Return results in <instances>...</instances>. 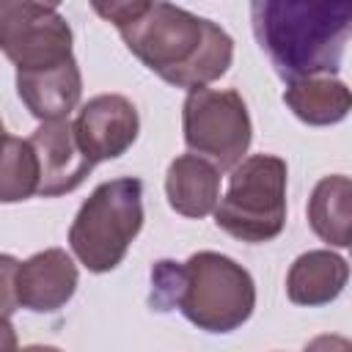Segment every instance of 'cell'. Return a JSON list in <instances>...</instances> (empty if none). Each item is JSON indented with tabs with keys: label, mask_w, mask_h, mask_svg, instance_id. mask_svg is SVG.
<instances>
[{
	"label": "cell",
	"mask_w": 352,
	"mask_h": 352,
	"mask_svg": "<svg viewBox=\"0 0 352 352\" xmlns=\"http://www.w3.org/2000/svg\"><path fill=\"white\" fill-rule=\"evenodd\" d=\"M124 38L126 50L160 80L176 88H206L234 60V38L212 19H204L165 0L91 3Z\"/></svg>",
	"instance_id": "6da1fadb"
},
{
	"label": "cell",
	"mask_w": 352,
	"mask_h": 352,
	"mask_svg": "<svg viewBox=\"0 0 352 352\" xmlns=\"http://www.w3.org/2000/svg\"><path fill=\"white\" fill-rule=\"evenodd\" d=\"M250 22L286 82L336 77L352 38V0H253Z\"/></svg>",
	"instance_id": "7a4b0ae2"
},
{
	"label": "cell",
	"mask_w": 352,
	"mask_h": 352,
	"mask_svg": "<svg viewBox=\"0 0 352 352\" xmlns=\"http://www.w3.org/2000/svg\"><path fill=\"white\" fill-rule=\"evenodd\" d=\"M151 305L179 308L204 333H231L253 316L256 283L231 256L198 250L182 264L162 258L151 267Z\"/></svg>",
	"instance_id": "3957f363"
},
{
	"label": "cell",
	"mask_w": 352,
	"mask_h": 352,
	"mask_svg": "<svg viewBox=\"0 0 352 352\" xmlns=\"http://www.w3.org/2000/svg\"><path fill=\"white\" fill-rule=\"evenodd\" d=\"M143 228V182L135 176L110 179L77 209L69 228V248L88 272L116 270Z\"/></svg>",
	"instance_id": "277c9868"
},
{
	"label": "cell",
	"mask_w": 352,
	"mask_h": 352,
	"mask_svg": "<svg viewBox=\"0 0 352 352\" xmlns=\"http://www.w3.org/2000/svg\"><path fill=\"white\" fill-rule=\"evenodd\" d=\"M286 160L275 154H250L228 176V190L214 209L220 231L239 242L261 245L286 226Z\"/></svg>",
	"instance_id": "5b68a950"
},
{
	"label": "cell",
	"mask_w": 352,
	"mask_h": 352,
	"mask_svg": "<svg viewBox=\"0 0 352 352\" xmlns=\"http://www.w3.org/2000/svg\"><path fill=\"white\" fill-rule=\"evenodd\" d=\"M182 132L192 154L217 170H234L253 140L248 104L234 88H195L182 104Z\"/></svg>",
	"instance_id": "8992f818"
},
{
	"label": "cell",
	"mask_w": 352,
	"mask_h": 352,
	"mask_svg": "<svg viewBox=\"0 0 352 352\" xmlns=\"http://www.w3.org/2000/svg\"><path fill=\"white\" fill-rule=\"evenodd\" d=\"M74 33L66 16L47 3H0V47L16 72H50L74 60Z\"/></svg>",
	"instance_id": "52a82bcc"
},
{
	"label": "cell",
	"mask_w": 352,
	"mask_h": 352,
	"mask_svg": "<svg viewBox=\"0 0 352 352\" xmlns=\"http://www.w3.org/2000/svg\"><path fill=\"white\" fill-rule=\"evenodd\" d=\"M0 264L6 314H11L14 308H28L33 314H55L74 297L80 283L77 264L63 248L38 250L25 261L3 256Z\"/></svg>",
	"instance_id": "ba28073f"
},
{
	"label": "cell",
	"mask_w": 352,
	"mask_h": 352,
	"mask_svg": "<svg viewBox=\"0 0 352 352\" xmlns=\"http://www.w3.org/2000/svg\"><path fill=\"white\" fill-rule=\"evenodd\" d=\"M140 118L138 107L121 94H99L91 96L74 118V138L82 154L99 165L126 154V148L138 140Z\"/></svg>",
	"instance_id": "9c48e42d"
},
{
	"label": "cell",
	"mask_w": 352,
	"mask_h": 352,
	"mask_svg": "<svg viewBox=\"0 0 352 352\" xmlns=\"http://www.w3.org/2000/svg\"><path fill=\"white\" fill-rule=\"evenodd\" d=\"M30 143L38 154L41 168V198H58L66 192H74L85 176L94 170V162L82 154L74 138V124L69 118L63 121H47L33 135Z\"/></svg>",
	"instance_id": "30bf717a"
},
{
	"label": "cell",
	"mask_w": 352,
	"mask_h": 352,
	"mask_svg": "<svg viewBox=\"0 0 352 352\" xmlns=\"http://www.w3.org/2000/svg\"><path fill=\"white\" fill-rule=\"evenodd\" d=\"M16 94L28 113L47 121H63L80 104L82 96V74L77 60L50 69V72H16Z\"/></svg>",
	"instance_id": "8fae6325"
},
{
	"label": "cell",
	"mask_w": 352,
	"mask_h": 352,
	"mask_svg": "<svg viewBox=\"0 0 352 352\" xmlns=\"http://www.w3.org/2000/svg\"><path fill=\"white\" fill-rule=\"evenodd\" d=\"M165 195L176 214L201 220L220 204V170L198 154H179L168 165Z\"/></svg>",
	"instance_id": "7c38bea8"
},
{
	"label": "cell",
	"mask_w": 352,
	"mask_h": 352,
	"mask_svg": "<svg viewBox=\"0 0 352 352\" xmlns=\"http://www.w3.org/2000/svg\"><path fill=\"white\" fill-rule=\"evenodd\" d=\"M349 280V261L333 250L300 253L286 272V297L294 305L319 308L333 302Z\"/></svg>",
	"instance_id": "4fadbf2b"
},
{
	"label": "cell",
	"mask_w": 352,
	"mask_h": 352,
	"mask_svg": "<svg viewBox=\"0 0 352 352\" xmlns=\"http://www.w3.org/2000/svg\"><path fill=\"white\" fill-rule=\"evenodd\" d=\"M311 231L330 248H352V176L330 173L311 190L308 206Z\"/></svg>",
	"instance_id": "5bb4252c"
},
{
	"label": "cell",
	"mask_w": 352,
	"mask_h": 352,
	"mask_svg": "<svg viewBox=\"0 0 352 352\" xmlns=\"http://www.w3.org/2000/svg\"><path fill=\"white\" fill-rule=\"evenodd\" d=\"M286 107L308 126H330L352 113V88L330 74L294 80L283 91Z\"/></svg>",
	"instance_id": "9a60e30c"
},
{
	"label": "cell",
	"mask_w": 352,
	"mask_h": 352,
	"mask_svg": "<svg viewBox=\"0 0 352 352\" xmlns=\"http://www.w3.org/2000/svg\"><path fill=\"white\" fill-rule=\"evenodd\" d=\"M41 187V168L38 154L28 140L3 135V170H0V201L16 204L30 195H38Z\"/></svg>",
	"instance_id": "2e32d148"
},
{
	"label": "cell",
	"mask_w": 352,
	"mask_h": 352,
	"mask_svg": "<svg viewBox=\"0 0 352 352\" xmlns=\"http://www.w3.org/2000/svg\"><path fill=\"white\" fill-rule=\"evenodd\" d=\"M302 352H352V341L336 333H322V336H314Z\"/></svg>",
	"instance_id": "e0dca14e"
},
{
	"label": "cell",
	"mask_w": 352,
	"mask_h": 352,
	"mask_svg": "<svg viewBox=\"0 0 352 352\" xmlns=\"http://www.w3.org/2000/svg\"><path fill=\"white\" fill-rule=\"evenodd\" d=\"M14 352H60L58 346H44V344H30V346H19Z\"/></svg>",
	"instance_id": "ac0fdd59"
}]
</instances>
